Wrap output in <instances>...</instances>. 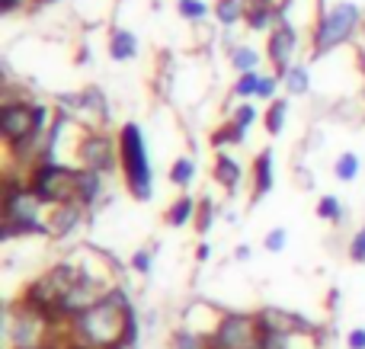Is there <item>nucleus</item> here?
Returning <instances> with one entry per match:
<instances>
[{"instance_id":"1","label":"nucleus","mask_w":365,"mask_h":349,"mask_svg":"<svg viewBox=\"0 0 365 349\" xmlns=\"http://www.w3.org/2000/svg\"><path fill=\"white\" fill-rule=\"evenodd\" d=\"M128 308H132V301L125 298V288L115 286L103 301H96V305L87 308L81 318L71 321V333H74L77 343L90 346V349L122 346V333H125Z\"/></svg>"},{"instance_id":"2","label":"nucleus","mask_w":365,"mask_h":349,"mask_svg":"<svg viewBox=\"0 0 365 349\" xmlns=\"http://www.w3.org/2000/svg\"><path fill=\"white\" fill-rule=\"evenodd\" d=\"M45 202L29 189V183L19 177L4 179V228L0 241L10 244L16 237H48V224L42 222Z\"/></svg>"},{"instance_id":"3","label":"nucleus","mask_w":365,"mask_h":349,"mask_svg":"<svg viewBox=\"0 0 365 349\" xmlns=\"http://www.w3.org/2000/svg\"><path fill=\"white\" fill-rule=\"evenodd\" d=\"M119 157H122V177L125 189L135 202H148L154 196V170L148 157V141L138 122H125L119 128Z\"/></svg>"},{"instance_id":"4","label":"nucleus","mask_w":365,"mask_h":349,"mask_svg":"<svg viewBox=\"0 0 365 349\" xmlns=\"http://www.w3.org/2000/svg\"><path fill=\"white\" fill-rule=\"evenodd\" d=\"M362 23H365V16H362L359 4H353V0H340L334 6H324L317 13L314 32H311V58H324L327 51L353 42L356 32L362 29Z\"/></svg>"},{"instance_id":"5","label":"nucleus","mask_w":365,"mask_h":349,"mask_svg":"<svg viewBox=\"0 0 365 349\" xmlns=\"http://www.w3.org/2000/svg\"><path fill=\"white\" fill-rule=\"evenodd\" d=\"M77 170L81 167H68L61 160H42V164L29 167L26 183L45 205L77 202Z\"/></svg>"},{"instance_id":"6","label":"nucleus","mask_w":365,"mask_h":349,"mask_svg":"<svg viewBox=\"0 0 365 349\" xmlns=\"http://www.w3.org/2000/svg\"><path fill=\"white\" fill-rule=\"evenodd\" d=\"M208 349H263V330L257 314L225 311L208 333Z\"/></svg>"},{"instance_id":"7","label":"nucleus","mask_w":365,"mask_h":349,"mask_svg":"<svg viewBox=\"0 0 365 349\" xmlns=\"http://www.w3.org/2000/svg\"><path fill=\"white\" fill-rule=\"evenodd\" d=\"M55 327L48 324L38 308L26 305L19 301L16 308L6 311V337H10V346L13 349H38V346H48V333Z\"/></svg>"},{"instance_id":"8","label":"nucleus","mask_w":365,"mask_h":349,"mask_svg":"<svg viewBox=\"0 0 365 349\" xmlns=\"http://www.w3.org/2000/svg\"><path fill=\"white\" fill-rule=\"evenodd\" d=\"M77 160H81V167L103 173V177L122 170L119 138L100 132V128H90V132H83L81 141H77Z\"/></svg>"},{"instance_id":"9","label":"nucleus","mask_w":365,"mask_h":349,"mask_svg":"<svg viewBox=\"0 0 365 349\" xmlns=\"http://www.w3.org/2000/svg\"><path fill=\"white\" fill-rule=\"evenodd\" d=\"M289 6H292V0L279 4L276 29L266 36V58H269V64H272V74H279V77L295 64L298 45H302V36H298V29L292 26V19H289Z\"/></svg>"},{"instance_id":"10","label":"nucleus","mask_w":365,"mask_h":349,"mask_svg":"<svg viewBox=\"0 0 365 349\" xmlns=\"http://www.w3.org/2000/svg\"><path fill=\"white\" fill-rule=\"evenodd\" d=\"M83 215H87V205L81 202H64V205H51V215H48V237L51 241H64L71 237L77 228L83 224Z\"/></svg>"},{"instance_id":"11","label":"nucleus","mask_w":365,"mask_h":349,"mask_svg":"<svg viewBox=\"0 0 365 349\" xmlns=\"http://www.w3.org/2000/svg\"><path fill=\"white\" fill-rule=\"evenodd\" d=\"M276 186V154L272 147H263V151L253 157V192H250V202L257 205L259 199H266Z\"/></svg>"},{"instance_id":"12","label":"nucleus","mask_w":365,"mask_h":349,"mask_svg":"<svg viewBox=\"0 0 365 349\" xmlns=\"http://www.w3.org/2000/svg\"><path fill=\"white\" fill-rule=\"evenodd\" d=\"M212 177H215V183H221L227 192H237L240 189V183H244V167H240V160L237 157H231V154H225V151H218V157H215V170H212Z\"/></svg>"},{"instance_id":"13","label":"nucleus","mask_w":365,"mask_h":349,"mask_svg":"<svg viewBox=\"0 0 365 349\" xmlns=\"http://www.w3.org/2000/svg\"><path fill=\"white\" fill-rule=\"evenodd\" d=\"M276 19H279V4H247L244 26L250 32H266L269 36L276 29Z\"/></svg>"},{"instance_id":"14","label":"nucleus","mask_w":365,"mask_h":349,"mask_svg":"<svg viewBox=\"0 0 365 349\" xmlns=\"http://www.w3.org/2000/svg\"><path fill=\"white\" fill-rule=\"evenodd\" d=\"M106 51H109V58L119 64L132 61V58H138V36H135L132 29H113L109 32Z\"/></svg>"},{"instance_id":"15","label":"nucleus","mask_w":365,"mask_h":349,"mask_svg":"<svg viewBox=\"0 0 365 349\" xmlns=\"http://www.w3.org/2000/svg\"><path fill=\"white\" fill-rule=\"evenodd\" d=\"M103 179H106L103 173L81 167V170H77V202L87 205V209H93L103 196Z\"/></svg>"},{"instance_id":"16","label":"nucleus","mask_w":365,"mask_h":349,"mask_svg":"<svg viewBox=\"0 0 365 349\" xmlns=\"http://www.w3.org/2000/svg\"><path fill=\"white\" fill-rule=\"evenodd\" d=\"M195 212H199V199H192V196H186V192H182L177 202L167 209L164 222L170 224V228H186V224L195 222Z\"/></svg>"},{"instance_id":"17","label":"nucleus","mask_w":365,"mask_h":349,"mask_svg":"<svg viewBox=\"0 0 365 349\" xmlns=\"http://www.w3.org/2000/svg\"><path fill=\"white\" fill-rule=\"evenodd\" d=\"M244 13H247V0H215V6H212V16L218 19L225 29L244 23Z\"/></svg>"},{"instance_id":"18","label":"nucleus","mask_w":365,"mask_h":349,"mask_svg":"<svg viewBox=\"0 0 365 349\" xmlns=\"http://www.w3.org/2000/svg\"><path fill=\"white\" fill-rule=\"evenodd\" d=\"M282 87L289 90V96L311 93V68L308 64H292V68L282 74Z\"/></svg>"},{"instance_id":"19","label":"nucleus","mask_w":365,"mask_h":349,"mask_svg":"<svg viewBox=\"0 0 365 349\" xmlns=\"http://www.w3.org/2000/svg\"><path fill=\"white\" fill-rule=\"evenodd\" d=\"M227 58H231V68L237 71V74H247V71H259V61H263V55H259L253 45H231Z\"/></svg>"},{"instance_id":"20","label":"nucleus","mask_w":365,"mask_h":349,"mask_svg":"<svg viewBox=\"0 0 365 349\" xmlns=\"http://www.w3.org/2000/svg\"><path fill=\"white\" fill-rule=\"evenodd\" d=\"M285 119H289V100H272L269 109H266V115H263V128L276 138V135H282Z\"/></svg>"},{"instance_id":"21","label":"nucleus","mask_w":365,"mask_h":349,"mask_svg":"<svg viewBox=\"0 0 365 349\" xmlns=\"http://www.w3.org/2000/svg\"><path fill=\"white\" fill-rule=\"evenodd\" d=\"M359 170H362V160H359V154H353V151H343L340 157L334 160V177L340 179V183H353V179L359 177Z\"/></svg>"},{"instance_id":"22","label":"nucleus","mask_w":365,"mask_h":349,"mask_svg":"<svg viewBox=\"0 0 365 349\" xmlns=\"http://www.w3.org/2000/svg\"><path fill=\"white\" fill-rule=\"evenodd\" d=\"M177 13L180 19H186V23H205L208 16H212V6L205 4V0H177Z\"/></svg>"},{"instance_id":"23","label":"nucleus","mask_w":365,"mask_h":349,"mask_svg":"<svg viewBox=\"0 0 365 349\" xmlns=\"http://www.w3.org/2000/svg\"><path fill=\"white\" fill-rule=\"evenodd\" d=\"M247 141V128H240V125H234L231 119L225 122L221 128H215L212 132V145L215 147H227V145H244Z\"/></svg>"},{"instance_id":"24","label":"nucleus","mask_w":365,"mask_h":349,"mask_svg":"<svg viewBox=\"0 0 365 349\" xmlns=\"http://www.w3.org/2000/svg\"><path fill=\"white\" fill-rule=\"evenodd\" d=\"M195 179V160L192 157H177L170 164V183L180 186V189H189Z\"/></svg>"},{"instance_id":"25","label":"nucleus","mask_w":365,"mask_h":349,"mask_svg":"<svg viewBox=\"0 0 365 349\" xmlns=\"http://www.w3.org/2000/svg\"><path fill=\"white\" fill-rule=\"evenodd\" d=\"M317 218H324L330 224H343L346 222V209H343V202L336 196H321L317 199Z\"/></svg>"},{"instance_id":"26","label":"nucleus","mask_w":365,"mask_h":349,"mask_svg":"<svg viewBox=\"0 0 365 349\" xmlns=\"http://www.w3.org/2000/svg\"><path fill=\"white\" fill-rule=\"evenodd\" d=\"M259 74H263V71H247V74H237V80H234L231 93L237 96V100H257Z\"/></svg>"},{"instance_id":"27","label":"nucleus","mask_w":365,"mask_h":349,"mask_svg":"<svg viewBox=\"0 0 365 349\" xmlns=\"http://www.w3.org/2000/svg\"><path fill=\"white\" fill-rule=\"evenodd\" d=\"M192 224H195V231H199L202 237L212 231V224H215V202L208 196L199 199V212H195V222Z\"/></svg>"},{"instance_id":"28","label":"nucleus","mask_w":365,"mask_h":349,"mask_svg":"<svg viewBox=\"0 0 365 349\" xmlns=\"http://www.w3.org/2000/svg\"><path fill=\"white\" fill-rule=\"evenodd\" d=\"M173 349H208V337L182 327V330L173 333Z\"/></svg>"},{"instance_id":"29","label":"nucleus","mask_w":365,"mask_h":349,"mask_svg":"<svg viewBox=\"0 0 365 349\" xmlns=\"http://www.w3.org/2000/svg\"><path fill=\"white\" fill-rule=\"evenodd\" d=\"M279 83H282V77L279 74H259V87H257V100H266V103H272V100H279Z\"/></svg>"},{"instance_id":"30","label":"nucleus","mask_w":365,"mask_h":349,"mask_svg":"<svg viewBox=\"0 0 365 349\" xmlns=\"http://www.w3.org/2000/svg\"><path fill=\"white\" fill-rule=\"evenodd\" d=\"M128 266H132L138 276H151V269H154V250L151 247L135 250L132 260H128Z\"/></svg>"},{"instance_id":"31","label":"nucleus","mask_w":365,"mask_h":349,"mask_svg":"<svg viewBox=\"0 0 365 349\" xmlns=\"http://www.w3.org/2000/svg\"><path fill=\"white\" fill-rule=\"evenodd\" d=\"M257 119H259V113H257V106H253V103H240V106L231 109V122H234V125H240V128H250Z\"/></svg>"},{"instance_id":"32","label":"nucleus","mask_w":365,"mask_h":349,"mask_svg":"<svg viewBox=\"0 0 365 349\" xmlns=\"http://www.w3.org/2000/svg\"><path fill=\"white\" fill-rule=\"evenodd\" d=\"M285 244H289V231H285V228H272L269 234L263 237V247L269 250V254H282Z\"/></svg>"},{"instance_id":"33","label":"nucleus","mask_w":365,"mask_h":349,"mask_svg":"<svg viewBox=\"0 0 365 349\" xmlns=\"http://www.w3.org/2000/svg\"><path fill=\"white\" fill-rule=\"evenodd\" d=\"M349 260L365 263V224L353 234V241H349Z\"/></svg>"},{"instance_id":"34","label":"nucleus","mask_w":365,"mask_h":349,"mask_svg":"<svg viewBox=\"0 0 365 349\" xmlns=\"http://www.w3.org/2000/svg\"><path fill=\"white\" fill-rule=\"evenodd\" d=\"M36 6H42V0H0V10H4V13L36 10Z\"/></svg>"},{"instance_id":"35","label":"nucleus","mask_w":365,"mask_h":349,"mask_svg":"<svg viewBox=\"0 0 365 349\" xmlns=\"http://www.w3.org/2000/svg\"><path fill=\"white\" fill-rule=\"evenodd\" d=\"M346 346L349 349H365V327H356V330H349Z\"/></svg>"},{"instance_id":"36","label":"nucleus","mask_w":365,"mask_h":349,"mask_svg":"<svg viewBox=\"0 0 365 349\" xmlns=\"http://www.w3.org/2000/svg\"><path fill=\"white\" fill-rule=\"evenodd\" d=\"M195 260H199V263H208V260H212V247H208L205 241L195 247Z\"/></svg>"},{"instance_id":"37","label":"nucleus","mask_w":365,"mask_h":349,"mask_svg":"<svg viewBox=\"0 0 365 349\" xmlns=\"http://www.w3.org/2000/svg\"><path fill=\"white\" fill-rule=\"evenodd\" d=\"M234 260H240V263H244V260H250V247H247V244H240V247L234 250Z\"/></svg>"},{"instance_id":"38","label":"nucleus","mask_w":365,"mask_h":349,"mask_svg":"<svg viewBox=\"0 0 365 349\" xmlns=\"http://www.w3.org/2000/svg\"><path fill=\"white\" fill-rule=\"evenodd\" d=\"M247 4H276V0H247Z\"/></svg>"},{"instance_id":"39","label":"nucleus","mask_w":365,"mask_h":349,"mask_svg":"<svg viewBox=\"0 0 365 349\" xmlns=\"http://www.w3.org/2000/svg\"><path fill=\"white\" fill-rule=\"evenodd\" d=\"M38 349H55V346H38Z\"/></svg>"},{"instance_id":"40","label":"nucleus","mask_w":365,"mask_h":349,"mask_svg":"<svg viewBox=\"0 0 365 349\" xmlns=\"http://www.w3.org/2000/svg\"><path fill=\"white\" fill-rule=\"evenodd\" d=\"M42 4H55V0H42Z\"/></svg>"}]
</instances>
